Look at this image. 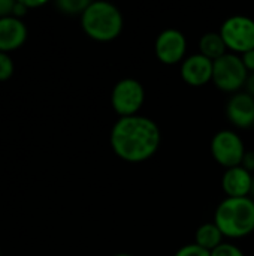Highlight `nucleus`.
<instances>
[{"instance_id":"f257e3e1","label":"nucleus","mask_w":254,"mask_h":256,"mask_svg":"<svg viewBox=\"0 0 254 256\" xmlns=\"http://www.w3.org/2000/svg\"><path fill=\"white\" fill-rule=\"evenodd\" d=\"M162 142L159 124L145 116L120 117L109 134L112 152L124 162L141 164L151 159Z\"/></svg>"},{"instance_id":"f03ea898","label":"nucleus","mask_w":254,"mask_h":256,"mask_svg":"<svg viewBox=\"0 0 254 256\" xmlns=\"http://www.w3.org/2000/svg\"><path fill=\"white\" fill-rule=\"evenodd\" d=\"M84 33L97 42H111L117 39L124 27V16L118 6L111 2H90L81 15Z\"/></svg>"},{"instance_id":"7ed1b4c3","label":"nucleus","mask_w":254,"mask_h":256,"mask_svg":"<svg viewBox=\"0 0 254 256\" xmlns=\"http://www.w3.org/2000/svg\"><path fill=\"white\" fill-rule=\"evenodd\" d=\"M228 238H243L254 232V200L225 198L216 208L213 220Z\"/></svg>"},{"instance_id":"20e7f679","label":"nucleus","mask_w":254,"mask_h":256,"mask_svg":"<svg viewBox=\"0 0 254 256\" xmlns=\"http://www.w3.org/2000/svg\"><path fill=\"white\" fill-rule=\"evenodd\" d=\"M249 76L241 56L234 52H226L214 62L213 82L217 88L226 93H238L244 88Z\"/></svg>"},{"instance_id":"39448f33","label":"nucleus","mask_w":254,"mask_h":256,"mask_svg":"<svg viewBox=\"0 0 254 256\" xmlns=\"http://www.w3.org/2000/svg\"><path fill=\"white\" fill-rule=\"evenodd\" d=\"M219 32L229 52L241 56L254 50V20L252 16L232 15L223 21Z\"/></svg>"},{"instance_id":"423d86ee","label":"nucleus","mask_w":254,"mask_h":256,"mask_svg":"<svg viewBox=\"0 0 254 256\" xmlns=\"http://www.w3.org/2000/svg\"><path fill=\"white\" fill-rule=\"evenodd\" d=\"M145 102V88L136 78L118 80L111 92V105L120 117L138 116Z\"/></svg>"},{"instance_id":"0eeeda50","label":"nucleus","mask_w":254,"mask_h":256,"mask_svg":"<svg viewBox=\"0 0 254 256\" xmlns=\"http://www.w3.org/2000/svg\"><path fill=\"white\" fill-rule=\"evenodd\" d=\"M246 152L244 140L235 130H219L211 140V154L214 160L226 170L241 165Z\"/></svg>"},{"instance_id":"6e6552de","label":"nucleus","mask_w":254,"mask_h":256,"mask_svg":"<svg viewBox=\"0 0 254 256\" xmlns=\"http://www.w3.org/2000/svg\"><path fill=\"white\" fill-rule=\"evenodd\" d=\"M154 52L163 64H178L183 63L187 52V39L186 34L178 28H165L162 30L154 42Z\"/></svg>"},{"instance_id":"1a4fd4ad","label":"nucleus","mask_w":254,"mask_h":256,"mask_svg":"<svg viewBox=\"0 0 254 256\" xmlns=\"http://www.w3.org/2000/svg\"><path fill=\"white\" fill-rule=\"evenodd\" d=\"M214 62L201 52L187 56L181 63V78L192 87H202L213 81Z\"/></svg>"},{"instance_id":"9d476101","label":"nucleus","mask_w":254,"mask_h":256,"mask_svg":"<svg viewBox=\"0 0 254 256\" xmlns=\"http://www.w3.org/2000/svg\"><path fill=\"white\" fill-rule=\"evenodd\" d=\"M226 116L238 129H249L254 124V96L241 90L234 93L226 104Z\"/></svg>"},{"instance_id":"9b49d317","label":"nucleus","mask_w":254,"mask_h":256,"mask_svg":"<svg viewBox=\"0 0 254 256\" xmlns=\"http://www.w3.org/2000/svg\"><path fill=\"white\" fill-rule=\"evenodd\" d=\"M222 188L228 198L250 196L254 188L253 174L241 165L228 168L222 177Z\"/></svg>"},{"instance_id":"f8f14e48","label":"nucleus","mask_w":254,"mask_h":256,"mask_svg":"<svg viewBox=\"0 0 254 256\" xmlns=\"http://www.w3.org/2000/svg\"><path fill=\"white\" fill-rule=\"evenodd\" d=\"M27 27L22 20L7 16L0 20V52H12L21 48L27 40Z\"/></svg>"},{"instance_id":"ddd939ff","label":"nucleus","mask_w":254,"mask_h":256,"mask_svg":"<svg viewBox=\"0 0 254 256\" xmlns=\"http://www.w3.org/2000/svg\"><path fill=\"white\" fill-rule=\"evenodd\" d=\"M199 52L216 62L229 51L220 32H207L199 39Z\"/></svg>"},{"instance_id":"4468645a","label":"nucleus","mask_w":254,"mask_h":256,"mask_svg":"<svg viewBox=\"0 0 254 256\" xmlns=\"http://www.w3.org/2000/svg\"><path fill=\"white\" fill-rule=\"evenodd\" d=\"M223 238L225 236L222 234V231L214 222L202 224L195 232V243L210 252L214 250L217 246H220L223 243Z\"/></svg>"},{"instance_id":"2eb2a0df","label":"nucleus","mask_w":254,"mask_h":256,"mask_svg":"<svg viewBox=\"0 0 254 256\" xmlns=\"http://www.w3.org/2000/svg\"><path fill=\"white\" fill-rule=\"evenodd\" d=\"M90 4L88 0H58L55 3L57 9L66 15H82V12Z\"/></svg>"},{"instance_id":"dca6fc26","label":"nucleus","mask_w":254,"mask_h":256,"mask_svg":"<svg viewBox=\"0 0 254 256\" xmlns=\"http://www.w3.org/2000/svg\"><path fill=\"white\" fill-rule=\"evenodd\" d=\"M13 72H15V64L12 57L6 52H0V82L10 80Z\"/></svg>"},{"instance_id":"f3484780","label":"nucleus","mask_w":254,"mask_h":256,"mask_svg":"<svg viewBox=\"0 0 254 256\" xmlns=\"http://www.w3.org/2000/svg\"><path fill=\"white\" fill-rule=\"evenodd\" d=\"M211 256H246L243 249L238 248L234 243L223 242L220 246H217L214 250H211Z\"/></svg>"},{"instance_id":"a211bd4d","label":"nucleus","mask_w":254,"mask_h":256,"mask_svg":"<svg viewBox=\"0 0 254 256\" xmlns=\"http://www.w3.org/2000/svg\"><path fill=\"white\" fill-rule=\"evenodd\" d=\"M174 256H211V252L201 248L196 243H190V244H184L183 248H180Z\"/></svg>"},{"instance_id":"6ab92c4d","label":"nucleus","mask_w":254,"mask_h":256,"mask_svg":"<svg viewBox=\"0 0 254 256\" xmlns=\"http://www.w3.org/2000/svg\"><path fill=\"white\" fill-rule=\"evenodd\" d=\"M13 6H15L13 0H0V20L13 16Z\"/></svg>"},{"instance_id":"aec40b11","label":"nucleus","mask_w":254,"mask_h":256,"mask_svg":"<svg viewBox=\"0 0 254 256\" xmlns=\"http://www.w3.org/2000/svg\"><path fill=\"white\" fill-rule=\"evenodd\" d=\"M241 60L249 70V74H254V50H250L244 54H241Z\"/></svg>"},{"instance_id":"412c9836","label":"nucleus","mask_w":254,"mask_h":256,"mask_svg":"<svg viewBox=\"0 0 254 256\" xmlns=\"http://www.w3.org/2000/svg\"><path fill=\"white\" fill-rule=\"evenodd\" d=\"M241 166L246 168L247 171H250L252 174L254 172V152L253 150H247L244 154V159L241 162Z\"/></svg>"},{"instance_id":"4be33fe9","label":"nucleus","mask_w":254,"mask_h":256,"mask_svg":"<svg viewBox=\"0 0 254 256\" xmlns=\"http://www.w3.org/2000/svg\"><path fill=\"white\" fill-rule=\"evenodd\" d=\"M27 12H28V9L25 8V4L22 3V0L15 2V6H13V16L15 18H19L21 20Z\"/></svg>"},{"instance_id":"5701e85b","label":"nucleus","mask_w":254,"mask_h":256,"mask_svg":"<svg viewBox=\"0 0 254 256\" xmlns=\"http://www.w3.org/2000/svg\"><path fill=\"white\" fill-rule=\"evenodd\" d=\"M22 3L25 4V8L30 10V9H37V8H42L46 4L45 0H22Z\"/></svg>"},{"instance_id":"b1692460","label":"nucleus","mask_w":254,"mask_h":256,"mask_svg":"<svg viewBox=\"0 0 254 256\" xmlns=\"http://www.w3.org/2000/svg\"><path fill=\"white\" fill-rule=\"evenodd\" d=\"M244 92H247L249 94L254 96V74H249L246 86H244Z\"/></svg>"},{"instance_id":"393cba45","label":"nucleus","mask_w":254,"mask_h":256,"mask_svg":"<svg viewBox=\"0 0 254 256\" xmlns=\"http://www.w3.org/2000/svg\"><path fill=\"white\" fill-rule=\"evenodd\" d=\"M112 256H133V255H130V254H126V252H121V254H115V255H112Z\"/></svg>"},{"instance_id":"a878e982","label":"nucleus","mask_w":254,"mask_h":256,"mask_svg":"<svg viewBox=\"0 0 254 256\" xmlns=\"http://www.w3.org/2000/svg\"><path fill=\"white\" fill-rule=\"evenodd\" d=\"M0 256H1V252H0Z\"/></svg>"},{"instance_id":"bb28decb","label":"nucleus","mask_w":254,"mask_h":256,"mask_svg":"<svg viewBox=\"0 0 254 256\" xmlns=\"http://www.w3.org/2000/svg\"><path fill=\"white\" fill-rule=\"evenodd\" d=\"M253 129H254V124H253Z\"/></svg>"}]
</instances>
